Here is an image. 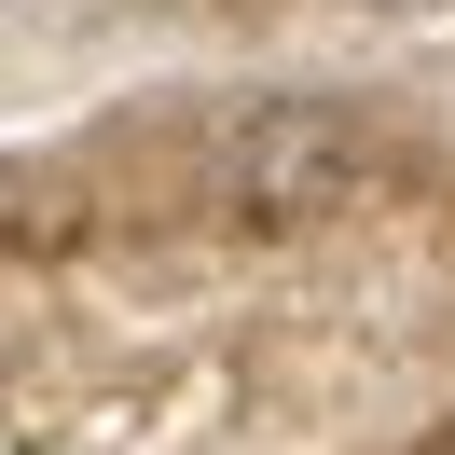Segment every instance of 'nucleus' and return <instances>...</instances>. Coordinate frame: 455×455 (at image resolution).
Listing matches in <instances>:
<instances>
[{
    "mask_svg": "<svg viewBox=\"0 0 455 455\" xmlns=\"http://www.w3.org/2000/svg\"><path fill=\"white\" fill-rule=\"evenodd\" d=\"M359 180H372V139L331 97H262L221 139V194L249 207V221H317V207H345Z\"/></svg>",
    "mask_w": 455,
    "mask_h": 455,
    "instance_id": "1",
    "label": "nucleus"
}]
</instances>
